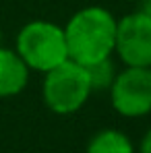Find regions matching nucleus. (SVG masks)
<instances>
[{"label":"nucleus","instance_id":"nucleus-8","mask_svg":"<svg viewBox=\"0 0 151 153\" xmlns=\"http://www.w3.org/2000/svg\"><path fill=\"white\" fill-rule=\"evenodd\" d=\"M85 71H87V76H89V83H91V89L93 91L110 89L112 83H114V79H116V75H118L112 56L110 58H103V60H97L93 64H87Z\"/></svg>","mask_w":151,"mask_h":153},{"label":"nucleus","instance_id":"nucleus-6","mask_svg":"<svg viewBox=\"0 0 151 153\" xmlns=\"http://www.w3.org/2000/svg\"><path fill=\"white\" fill-rule=\"evenodd\" d=\"M29 81V66L17 50L0 48V97H13L25 89Z\"/></svg>","mask_w":151,"mask_h":153},{"label":"nucleus","instance_id":"nucleus-1","mask_svg":"<svg viewBox=\"0 0 151 153\" xmlns=\"http://www.w3.org/2000/svg\"><path fill=\"white\" fill-rule=\"evenodd\" d=\"M118 19L103 6H87L71 17L64 27L68 58L81 66L110 58L116 48Z\"/></svg>","mask_w":151,"mask_h":153},{"label":"nucleus","instance_id":"nucleus-12","mask_svg":"<svg viewBox=\"0 0 151 153\" xmlns=\"http://www.w3.org/2000/svg\"><path fill=\"white\" fill-rule=\"evenodd\" d=\"M137 2H145V0H137Z\"/></svg>","mask_w":151,"mask_h":153},{"label":"nucleus","instance_id":"nucleus-10","mask_svg":"<svg viewBox=\"0 0 151 153\" xmlns=\"http://www.w3.org/2000/svg\"><path fill=\"white\" fill-rule=\"evenodd\" d=\"M139 10H141V13H145V15L151 19V0H145V2H143V6H141Z\"/></svg>","mask_w":151,"mask_h":153},{"label":"nucleus","instance_id":"nucleus-11","mask_svg":"<svg viewBox=\"0 0 151 153\" xmlns=\"http://www.w3.org/2000/svg\"><path fill=\"white\" fill-rule=\"evenodd\" d=\"M0 48H2V31H0Z\"/></svg>","mask_w":151,"mask_h":153},{"label":"nucleus","instance_id":"nucleus-3","mask_svg":"<svg viewBox=\"0 0 151 153\" xmlns=\"http://www.w3.org/2000/svg\"><path fill=\"white\" fill-rule=\"evenodd\" d=\"M44 75V102L54 114L64 116L81 110L93 93L85 66L71 58Z\"/></svg>","mask_w":151,"mask_h":153},{"label":"nucleus","instance_id":"nucleus-5","mask_svg":"<svg viewBox=\"0 0 151 153\" xmlns=\"http://www.w3.org/2000/svg\"><path fill=\"white\" fill-rule=\"evenodd\" d=\"M114 54L124 66H151V19L141 13H128L118 19Z\"/></svg>","mask_w":151,"mask_h":153},{"label":"nucleus","instance_id":"nucleus-9","mask_svg":"<svg viewBox=\"0 0 151 153\" xmlns=\"http://www.w3.org/2000/svg\"><path fill=\"white\" fill-rule=\"evenodd\" d=\"M139 151H141V153H151V128L147 130V132H145V137L141 139Z\"/></svg>","mask_w":151,"mask_h":153},{"label":"nucleus","instance_id":"nucleus-2","mask_svg":"<svg viewBox=\"0 0 151 153\" xmlns=\"http://www.w3.org/2000/svg\"><path fill=\"white\" fill-rule=\"evenodd\" d=\"M15 50L29 66V71L37 73H48L68 60L64 27L44 19L31 21L21 27V31L17 33Z\"/></svg>","mask_w":151,"mask_h":153},{"label":"nucleus","instance_id":"nucleus-7","mask_svg":"<svg viewBox=\"0 0 151 153\" xmlns=\"http://www.w3.org/2000/svg\"><path fill=\"white\" fill-rule=\"evenodd\" d=\"M87 153H135V147L122 130L103 128L87 143Z\"/></svg>","mask_w":151,"mask_h":153},{"label":"nucleus","instance_id":"nucleus-4","mask_svg":"<svg viewBox=\"0 0 151 153\" xmlns=\"http://www.w3.org/2000/svg\"><path fill=\"white\" fill-rule=\"evenodd\" d=\"M110 91L112 108L124 118H141L151 112V66H124Z\"/></svg>","mask_w":151,"mask_h":153}]
</instances>
